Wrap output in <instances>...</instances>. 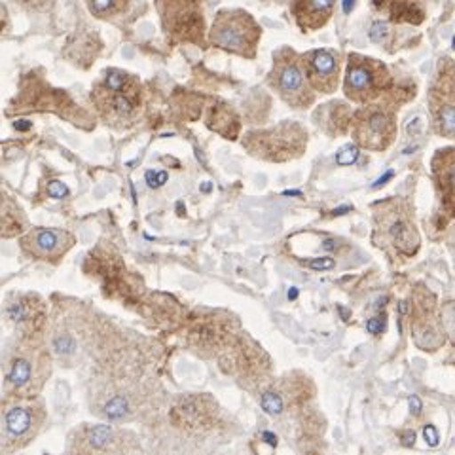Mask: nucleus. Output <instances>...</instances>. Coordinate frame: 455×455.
<instances>
[{"label":"nucleus","instance_id":"17","mask_svg":"<svg viewBox=\"0 0 455 455\" xmlns=\"http://www.w3.org/2000/svg\"><path fill=\"white\" fill-rule=\"evenodd\" d=\"M443 326L446 334L450 336L451 344L455 346V302H448L443 307Z\"/></svg>","mask_w":455,"mask_h":455},{"label":"nucleus","instance_id":"35","mask_svg":"<svg viewBox=\"0 0 455 455\" xmlns=\"http://www.w3.org/2000/svg\"><path fill=\"white\" fill-rule=\"evenodd\" d=\"M353 6H355V0H344V12L346 13H349L353 10Z\"/></svg>","mask_w":455,"mask_h":455},{"label":"nucleus","instance_id":"11","mask_svg":"<svg viewBox=\"0 0 455 455\" xmlns=\"http://www.w3.org/2000/svg\"><path fill=\"white\" fill-rule=\"evenodd\" d=\"M70 241L73 239L60 230H48V228H42V230H36L31 237H28L25 243L31 245L33 252L38 256H55L61 251H65L70 245Z\"/></svg>","mask_w":455,"mask_h":455},{"label":"nucleus","instance_id":"32","mask_svg":"<svg viewBox=\"0 0 455 455\" xmlns=\"http://www.w3.org/2000/svg\"><path fill=\"white\" fill-rule=\"evenodd\" d=\"M414 440H416V435L411 433V431H408L406 435H404V440H403V444L404 446H414Z\"/></svg>","mask_w":455,"mask_h":455},{"label":"nucleus","instance_id":"16","mask_svg":"<svg viewBox=\"0 0 455 455\" xmlns=\"http://www.w3.org/2000/svg\"><path fill=\"white\" fill-rule=\"evenodd\" d=\"M105 414L108 419H122L127 414V401L124 396H114L112 401L107 403L105 406Z\"/></svg>","mask_w":455,"mask_h":455},{"label":"nucleus","instance_id":"21","mask_svg":"<svg viewBox=\"0 0 455 455\" xmlns=\"http://www.w3.org/2000/svg\"><path fill=\"white\" fill-rule=\"evenodd\" d=\"M125 75L118 73V70H110L107 76V88L110 92H122L125 88Z\"/></svg>","mask_w":455,"mask_h":455},{"label":"nucleus","instance_id":"37","mask_svg":"<svg viewBox=\"0 0 455 455\" xmlns=\"http://www.w3.org/2000/svg\"><path fill=\"white\" fill-rule=\"evenodd\" d=\"M283 194H284V196H302L300 190H284Z\"/></svg>","mask_w":455,"mask_h":455},{"label":"nucleus","instance_id":"38","mask_svg":"<svg viewBox=\"0 0 455 455\" xmlns=\"http://www.w3.org/2000/svg\"><path fill=\"white\" fill-rule=\"evenodd\" d=\"M323 247H324V249H329V251H331V249H334L336 245H334V241H331V239H329V241H324V245H323Z\"/></svg>","mask_w":455,"mask_h":455},{"label":"nucleus","instance_id":"40","mask_svg":"<svg viewBox=\"0 0 455 455\" xmlns=\"http://www.w3.org/2000/svg\"><path fill=\"white\" fill-rule=\"evenodd\" d=\"M451 46H453V50H455V38H453V42H451Z\"/></svg>","mask_w":455,"mask_h":455},{"label":"nucleus","instance_id":"4","mask_svg":"<svg viewBox=\"0 0 455 455\" xmlns=\"http://www.w3.org/2000/svg\"><path fill=\"white\" fill-rule=\"evenodd\" d=\"M353 133L363 148L386 150L396 133L395 114L383 107L363 108L355 118Z\"/></svg>","mask_w":455,"mask_h":455},{"label":"nucleus","instance_id":"5","mask_svg":"<svg viewBox=\"0 0 455 455\" xmlns=\"http://www.w3.org/2000/svg\"><path fill=\"white\" fill-rule=\"evenodd\" d=\"M446 331L436 313V298L421 287L414 313V339L423 351H436L444 346Z\"/></svg>","mask_w":455,"mask_h":455},{"label":"nucleus","instance_id":"34","mask_svg":"<svg viewBox=\"0 0 455 455\" xmlns=\"http://www.w3.org/2000/svg\"><path fill=\"white\" fill-rule=\"evenodd\" d=\"M167 173H165V171H162V173H158V175H156V179H158V188L162 187V184H165L167 182Z\"/></svg>","mask_w":455,"mask_h":455},{"label":"nucleus","instance_id":"36","mask_svg":"<svg viewBox=\"0 0 455 455\" xmlns=\"http://www.w3.org/2000/svg\"><path fill=\"white\" fill-rule=\"evenodd\" d=\"M296 298H298V289L292 287V289L289 291V300H296Z\"/></svg>","mask_w":455,"mask_h":455},{"label":"nucleus","instance_id":"3","mask_svg":"<svg viewBox=\"0 0 455 455\" xmlns=\"http://www.w3.org/2000/svg\"><path fill=\"white\" fill-rule=\"evenodd\" d=\"M259 27L243 12H222L212 25L211 40L212 44L230 50L235 53L252 55L256 40H259Z\"/></svg>","mask_w":455,"mask_h":455},{"label":"nucleus","instance_id":"1","mask_svg":"<svg viewBox=\"0 0 455 455\" xmlns=\"http://www.w3.org/2000/svg\"><path fill=\"white\" fill-rule=\"evenodd\" d=\"M391 85V75L381 61L359 53L349 55L344 90L355 103H370Z\"/></svg>","mask_w":455,"mask_h":455},{"label":"nucleus","instance_id":"28","mask_svg":"<svg viewBox=\"0 0 455 455\" xmlns=\"http://www.w3.org/2000/svg\"><path fill=\"white\" fill-rule=\"evenodd\" d=\"M410 408H411V414H416V416L421 411V401L416 395L410 396Z\"/></svg>","mask_w":455,"mask_h":455},{"label":"nucleus","instance_id":"19","mask_svg":"<svg viewBox=\"0 0 455 455\" xmlns=\"http://www.w3.org/2000/svg\"><path fill=\"white\" fill-rule=\"evenodd\" d=\"M90 8L97 16H108V13L116 12L122 0H88Z\"/></svg>","mask_w":455,"mask_h":455},{"label":"nucleus","instance_id":"39","mask_svg":"<svg viewBox=\"0 0 455 455\" xmlns=\"http://www.w3.org/2000/svg\"><path fill=\"white\" fill-rule=\"evenodd\" d=\"M202 190H204V192H209V190H211V184H209V182H205Z\"/></svg>","mask_w":455,"mask_h":455},{"label":"nucleus","instance_id":"24","mask_svg":"<svg viewBox=\"0 0 455 455\" xmlns=\"http://www.w3.org/2000/svg\"><path fill=\"white\" fill-rule=\"evenodd\" d=\"M307 266L311 269H315V272H323V269H332L334 267V260L329 259V256H324V259H313V260H309Z\"/></svg>","mask_w":455,"mask_h":455},{"label":"nucleus","instance_id":"31","mask_svg":"<svg viewBox=\"0 0 455 455\" xmlns=\"http://www.w3.org/2000/svg\"><path fill=\"white\" fill-rule=\"evenodd\" d=\"M260 436L266 440V443H267L269 446H277V436H275L274 433H267V431H264Z\"/></svg>","mask_w":455,"mask_h":455},{"label":"nucleus","instance_id":"27","mask_svg":"<svg viewBox=\"0 0 455 455\" xmlns=\"http://www.w3.org/2000/svg\"><path fill=\"white\" fill-rule=\"evenodd\" d=\"M8 313H10V317H12V319H16V321H21V319L25 317V311H23V307H21L20 304L12 306V307L8 309Z\"/></svg>","mask_w":455,"mask_h":455},{"label":"nucleus","instance_id":"25","mask_svg":"<svg viewBox=\"0 0 455 455\" xmlns=\"http://www.w3.org/2000/svg\"><path fill=\"white\" fill-rule=\"evenodd\" d=\"M383 329H386V321H383L381 317H374L366 323V331L370 334H381Z\"/></svg>","mask_w":455,"mask_h":455},{"label":"nucleus","instance_id":"6","mask_svg":"<svg viewBox=\"0 0 455 455\" xmlns=\"http://www.w3.org/2000/svg\"><path fill=\"white\" fill-rule=\"evenodd\" d=\"M275 82L284 101H289L292 107H307L313 101L306 76L292 53L291 57H284V61H279L275 70Z\"/></svg>","mask_w":455,"mask_h":455},{"label":"nucleus","instance_id":"14","mask_svg":"<svg viewBox=\"0 0 455 455\" xmlns=\"http://www.w3.org/2000/svg\"><path fill=\"white\" fill-rule=\"evenodd\" d=\"M10 383L13 387H23L25 383L31 379V364H28L27 361L23 359H18L16 363L12 364V370H10V376H8Z\"/></svg>","mask_w":455,"mask_h":455},{"label":"nucleus","instance_id":"29","mask_svg":"<svg viewBox=\"0 0 455 455\" xmlns=\"http://www.w3.org/2000/svg\"><path fill=\"white\" fill-rule=\"evenodd\" d=\"M393 175H395V173H393V171H387V173H386V175H383V177H381V179H378V180H376V182H374V184H372V188H374V190H376V188H379V187H383V184H386V182H387V180H389V179H393Z\"/></svg>","mask_w":455,"mask_h":455},{"label":"nucleus","instance_id":"22","mask_svg":"<svg viewBox=\"0 0 455 455\" xmlns=\"http://www.w3.org/2000/svg\"><path fill=\"white\" fill-rule=\"evenodd\" d=\"M55 349L57 353H73L75 351V339L70 336H63L55 339Z\"/></svg>","mask_w":455,"mask_h":455},{"label":"nucleus","instance_id":"26","mask_svg":"<svg viewBox=\"0 0 455 455\" xmlns=\"http://www.w3.org/2000/svg\"><path fill=\"white\" fill-rule=\"evenodd\" d=\"M423 436H425V440H427V444L429 446H436L438 444V433H436V429L433 425H427L425 429H423Z\"/></svg>","mask_w":455,"mask_h":455},{"label":"nucleus","instance_id":"2","mask_svg":"<svg viewBox=\"0 0 455 455\" xmlns=\"http://www.w3.org/2000/svg\"><path fill=\"white\" fill-rule=\"evenodd\" d=\"M433 130L444 139H455V61L443 57L429 90Z\"/></svg>","mask_w":455,"mask_h":455},{"label":"nucleus","instance_id":"12","mask_svg":"<svg viewBox=\"0 0 455 455\" xmlns=\"http://www.w3.org/2000/svg\"><path fill=\"white\" fill-rule=\"evenodd\" d=\"M389 13L395 21L421 23L425 20V6L419 0H387Z\"/></svg>","mask_w":455,"mask_h":455},{"label":"nucleus","instance_id":"20","mask_svg":"<svg viewBox=\"0 0 455 455\" xmlns=\"http://www.w3.org/2000/svg\"><path fill=\"white\" fill-rule=\"evenodd\" d=\"M357 158H359V148L349 145V147L341 148V150L338 152L336 164H338V165H351V164L357 162Z\"/></svg>","mask_w":455,"mask_h":455},{"label":"nucleus","instance_id":"23","mask_svg":"<svg viewBox=\"0 0 455 455\" xmlns=\"http://www.w3.org/2000/svg\"><path fill=\"white\" fill-rule=\"evenodd\" d=\"M48 194H50L52 197H55V199H61V197H65V196L68 194V188H67V184H63V182H60V180H53V182H50Z\"/></svg>","mask_w":455,"mask_h":455},{"label":"nucleus","instance_id":"30","mask_svg":"<svg viewBox=\"0 0 455 455\" xmlns=\"http://www.w3.org/2000/svg\"><path fill=\"white\" fill-rule=\"evenodd\" d=\"M156 175L158 173H154V171H147V182L150 188H158V179H156Z\"/></svg>","mask_w":455,"mask_h":455},{"label":"nucleus","instance_id":"10","mask_svg":"<svg viewBox=\"0 0 455 455\" xmlns=\"http://www.w3.org/2000/svg\"><path fill=\"white\" fill-rule=\"evenodd\" d=\"M334 0H294V13L304 28H319L331 20Z\"/></svg>","mask_w":455,"mask_h":455},{"label":"nucleus","instance_id":"15","mask_svg":"<svg viewBox=\"0 0 455 455\" xmlns=\"http://www.w3.org/2000/svg\"><path fill=\"white\" fill-rule=\"evenodd\" d=\"M112 438V429L108 425H97L93 427V429L90 431V436H88V443L92 448L95 450H101L105 448Z\"/></svg>","mask_w":455,"mask_h":455},{"label":"nucleus","instance_id":"13","mask_svg":"<svg viewBox=\"0 0 455 455\" xmlns=\"http://www.w3.org/2000/svg\"><path fill=\"white\" fill-rule=\"evenodd\" d=\"M31 427V411L25 408H12L6 414V429L10 435L20 436Z\"/></svg>","mask_w":455,"mask_h":455},{"label":"nucleus","instance_id":"18","mask_svg":"<svg viewBox=\"0 0 455 455\" xmlns=\"http://www.w3.org/2000/svg\"><path fill=\"white\" fill-rule=\"evenodd\" d=\"M262 408L269 416H279L283 411V401L277 393H264L262 395Z\"/></svg>","mask_w":455,"mask_h":455},{"label":"nucleus","instance_id":"7","mask_svg":"<svg viewBox=\"0 0 455 455\" xmlns=\"http://www.w3.org/2000/svg\"><path fill=\"white\" fill-rule=\"evenodd\" d=\"M306 76L309 84L321 93H332L339 80L338 55L331 50H315L306 57Z\"/></svg>","mask_w":455,"mask_h":455},{"label":"nucleus","instance_id":"33","mask_svg":"<svg viewBox=\"0 0 455 455\" xmlns=\"http://www.w3.org/2000/svg\"><path fill=\"white\" fill-rule=\"evenodd\" d=\"M16 130H20V132H27V130H31V122H16Z\"/></svg>","mask_w":455,"mask_h":455},{"label":"nucleus","instance_id":"8","mask_svg":"<svg viewBox=\"0 0 455 455\" xmlns=\"http://www.w3.org/2000/svg\"><path fill=\"white\" fill-rule=\"evenodd\" d=\"M433 175L440 205L455 219V147L438 150L433 158Z\"/></svg>","mask_w":455,"mask_h":455},{"label":"nucleus","instance_id":"9","mask_svg":"<svg viewBox=\"0 0 455 455\" xmlns=\"http://www.w3.org/2000/svg\"><path fill=\"white\" fill-rule=\"evenodd\" d=\"M381 224H386L387 237L393 241V245L398 252H403L406 256H411L418 252L421 239H419V234L416 230L414 222H411L408 217L391 212V219H387V217L381 219Z\"/></svg>","mask_w":455,"mask_h":455}]
</instances>
